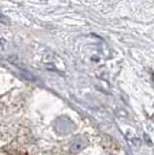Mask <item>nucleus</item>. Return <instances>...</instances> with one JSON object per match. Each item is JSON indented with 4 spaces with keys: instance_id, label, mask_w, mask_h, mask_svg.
<instances>
[{
    "instance_id": "obj_2",
    "label": "nucleus",
    "mask_w": 154,
    "mask_h": 155,
    "mask_svg": "<svg viewBox=\"0 0 154 155\" xmlns=\"http://www.w3.org/2000/svg\"><path fill=\"white\" fill-rule=\"evenodd\" d=\"M0 22L3 23V24H6V25H9V24L11 23V21L8 17L4 16V15H2V14H0Z\"/></svg>"
},
{
    "instance_id": "obj_1",
    "label": "nucleus",
    "mask_w": 154,
    "mask_h": 155,
    "mask_svg": "<svg viewBox=\"0 0 154 155\" xmlns=\"http://www.w3.org/2000/svg\"><path fill=\"white\" fill-rule=\"evenodd\" d=\"M86 145V140L83 137H77L73 140H72L71 145H70V149L72 152H79L81 149H84Z\"/></svg>"
}]
</instances>
